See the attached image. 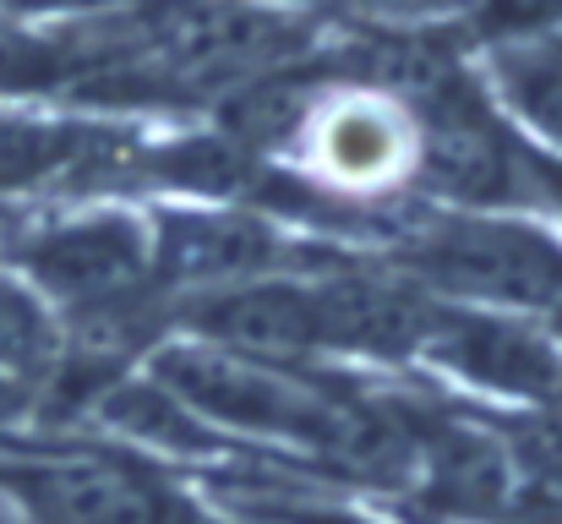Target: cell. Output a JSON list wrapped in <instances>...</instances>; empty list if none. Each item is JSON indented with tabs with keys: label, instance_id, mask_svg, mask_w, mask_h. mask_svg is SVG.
Listing matches in <instances>:
<instances>
[{
	"label": "cell",
	"instance_id": "1",
	"mask_svg": "<svg viewBox=\"0 0 562 524\" xmlns=\"http://www.w3.org/2000/svg\"><path fill=\"white\" fill-rule=\"evenodd\" d=\"M404 274L453 306L481 312H558L562 241L508 213H442L404 241Z\"/></svg>",
	"mask_w": 562,
	"mask_h": 524
},
{
	"label": "cell",
	"instance_id": "2",
	"mask_svg": "<svg viewBox=\"0 0 562 524\" xmlns=\"http://www.w3.org/2000/svg\"><path fill=\"white\" fill-rule=\"evenodd\" d=\"M22 285L66 317L154 296V224L137 213H88L49 224L16 246Z\"/></svg>",
	"mask_w": 562,
	"mask_h": 524
},
{
	"label": "cell",
	"instance_id": "3",
	"mask_svg": "<svg viewBox=\"0 0 562 524\" xmlns=\"http://www.w3.org/2000/svg\"><path fill=\"white\" fill-rule=\"evenodd\" d=\"M0 487L27 524H202L159 476L115 454H33L0 465Z\"/></svg>",
	"mask_w": 562,
	"mask_h": 524
},
{
	"label": "cell",
	"instance_id": "4",
	"mask_svg": "<svg viewBox=\"0 0 562 524\" xmlns=\"http://www.w3.org/2000/svg\"><path fill=\"white\" fill-rule=\"evenodd\" d=\"M420 355L459 382L503 393L525 410H562V349L547 328H530L514 312H481L437 301Z\"/></svg>",
	"mask_w": 562,
	"mask_h": 524
},
{
	"label": "cell",
	"instance_id": "5",
	"mask_svg": "<svg viewBox=\"0 0 562 524\" xmlns=\"http://www.w3.org/2000/svg\"><path fill=\"white\" fill-rule=\"evenodd\" d=\"M415 175H426L442 197L464 202L470 213H486L519 180V137L481 104L475 88H464V77L448 71L420 93Z\"/></svg>",
	"mask_w": 562,
	"mask_h": 524
},
{
	"label": "cell",
	"instance_id": "6",
	"mask_svg": "<svg viewBox=\"0 0 562 524\" xmlns=\"http://www.w3.org/2000/svg\"><path fill=\"white\" fill-rule=\"evenodd\" d=\"M143 44L170 77H235L257 82L268 66L301 49V27L290 16H273L262 5H229V0H191L170 5L148 22Z\"/></svg>",
	"mask_w": 562,
	"mask_h": 524
},
{
	"label": "cell",
	"instance_id": "7",
	"mask_svg": "<svg viewBox=\"0 0 562 524\" xmlns=\"http://www.w3.org/2000/svg\"><path fill=\"white\" fill-rule=\"evenodd\" d=\"M284 257L279 230L251 208H181L154 224V285L165 296H218L273 279Z\"/></svg>",
	"mask_w": 562,
	"mask_h": 524
},
{
	"label": "cell",
	"instance_id": "8",
	"mask_svg": "<svg viewBox=\"0 0 562 524\" xmlns=\"http://www.w3.org/2000/svg\"><path fill=\"white\" fill-rule=\"evenodd\" d=\"M181 323L191 339L218 349H235L246 360L268 366H306L323 355V323H317V296L312 279H251L218 296H196Z\"/></svg>",
	"mask_w": 562,
	"mask_h": 524
},
{
	"label": "cell",
	"instance_id": "9",
	"mask_svg": "<svg viewBox=\"0 0 562 524\" xmlns=\"http://www.w3.org/2000/svg\"><path fill=\"white\" fill-rule=\"evenodd\" d=\"M415 476L426 481L431 503L459 520H503L519 514V465L497 426L459 421V415H415Z\"/></svg>",
	"mask_w": 562,
	"mask_h": 524
},
{
	"label": "cell",
	"instance_id": "10",
	"mask_svg": "<svg viewBox=\"0 0 562 524\" xmlns=\"http://www.w3.org/2000/svg\"><path fill=\"white\" fill-rule=\"evenodd\" d=\"M317 323L328 355H372V360H409L431 328L437 301L409 279L382 274H323L312 279Z\"/></svg>",
	"mask_w": 562,
	"mask_h": 524
},
{
	"label": "cell",
	"instance_id": "11",
	"mask_svg": "<svg viewBox=\"0 0 562 524\" xmlns=\"http://www.w3.org/2000/svg\"><path fill=\"white\" fill-rule=\"evenodd\" d=\"M306 126L317 143V165L339 186H387L415 170V121L382 99H339Z\"/></svg>",
	"mask_w": 562,
	"mask_h": 524
},
{
	"label": "cell",
	"instance_id": "12",
	"mask_svg": "<svg viewBox=\"0 0 562 524\" xmlns=\"http://www.w3.org/2000/svg\"><path fill=\"white\" fill-rule=\"evenodd\" d=\"M60 360V328L49 306L11 274L0 268V382H33Z\"/></svg>",
	"mask_w": 562,
	"mask_h": 524
},
{
	"label": "cell",
	"instance_id": "13",
	"mask_svg": "<svg viewBox=\"0 0 562 524\" xmlns=\"http://www.w3.org/2000/svg\"><path fill=\"white\" fill-rule=\"evenodd\" d=\"M503 93L547 143L562 148V60L536 55V49H508L503 55Z\"/></svg>",
	"mask_w": 562,
	"mask_h": 524
},
{
	"label": "cell",
	"instance_id": "14",
	"mask_svg": "<svg viewBox=\"0 0 562 524\" xmlns=\"http://www.w3.org/2000/svg\"><path fill=\"white\" fill-rule=\"evenodd\" d=\"M497 432H503L519 476L562 487V410H525V415L503 421Z\"/></svg>",
	"mask_w": 562,
	"mask_h": 524
},
{
	"label": "cell",
	"instance_id": "15",
	"mask_svg": "<svg viewBox=\"0 0 562 524\" xmlns=\"http://www.w3.org/2000/svg\"><path fill=\"white\" fill-rule=\"evenodd\" d=\"M519 180H530L562 213V159L558 154H541V148H525V143H519Z\"/></svg>",
	"mask_w": 562,
	"mask_h": 524
},
{
	"label": "cell",
	"instance_id": "16",
	"mask_svg": "<svg viewBox=\"0 0 562 524\" xmlns=\"http://www.w3.org/2000/svg\"><path fill=\"white\" fill-rule=\"evenodd\" d=\"M284 520H295V524H372V520H361V514H345V509H306V503H290Z\"/></svg>",
	"mask_w": 562,
	"mask_h": 524
},
{
	"label": "cell",
	"instance_id": "17",
	"mask_svg": "<svg viewBox=\"0 0 562 524\" xmlns=\"http://www.w3.org/2000/svg\"><path fill=\"white\" fill-rule=\"evenodd\" d=\"M530 49H536V55H552V60H562V33H552L547 44H530Z\"/></svg>",
	"mask_w": 562,
	"mask_h": 524
},
{
	"label": "cell",
	"instance_id": "18",
	"mask_svg": "<svg viewBox=\"0 0 562 524\" xmlns=\"http://www.w3.org/2000/svg\"><path fill=\"white\" fill-rule=\"evenodd\" d=\"M547 334H552V339H558V349H562V306H558V312H547Z\"/></svg>",
	"mask_w": 562,
	"mask_h": 524
}]
</instances>
